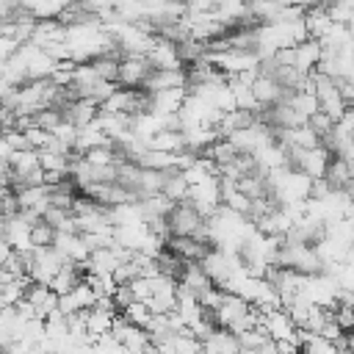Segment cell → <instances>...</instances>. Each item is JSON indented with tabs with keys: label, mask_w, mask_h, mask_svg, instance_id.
Masks as SVG:
<instances>
[{
	"label": "cell",
	"mask_w": 354,
	"mask_h": 354,
	"mask_svg": "<svg viewBox=\"0 0 354 354\" xmlns=\"http://www.w3.org/2000/svg\"><path fill=\"white\" fill-rule=\"evenodd\" d=\"M260 326L266 329V335L271 337V340H296L299 343V326L293 324V318L288 315V310L285 307H277V310H266L263 313V321H260Z\"/></svg>",
	"instance_id": "3957f363"
},
{
	"label": "cell",
	"mask_w": 354,
	"mask_h": 354,
	"mask_svg": "<svg viewBox=\"0 0 354 354\" xmlns=\"http://www.w3.org/2000/svg\"><path fill=\"white\" fill-rule=\"evenodd\" d=\"M348 111H351V116H354V105H351V108H348Z\"/></svg>",
	"instance_id": "f35d334b"
},
{
	"label": "cell",
	"mask_w": 354,
	"mask_h": 354,
	"mask_svg": "<svg viewBox=\"0 0 354 354\" xmlns=\"http://www.w3.org/2000/svg\"><path fill=\"white\" fill-rule=\"evenodd\" d=\"M11 254H14V249H11V243H8L6 238H3V241H0V266H6Z\"/></svg>",
	"instance_id": "e575fe53"
},
{
	"label": "cell",
	"mask_w": 354,
	"mask_h": 354,
	"mask_svg": "<svg viewBox=\"0 0 354 354\" xmlns=\"http://www.w3.org/2000/svg\"><path fill=\"white\" fill-rule=\"evenodd\" d=\"M177 285L180 288H185V290H191L194 296H199L202 290H207L213 282L207 279V274L202 271V266L199 263H185L183 266V271H180V277H177Z\"/></svg>",
	"instance_id": "ffe728a7"
},
{
	"label": "cell",
	"mask_w": 354,
	"mask_h": 354,
	"mask_svg": "<svg viewBox=\"0 0 354 354\" xmlns=\"http://www.w3.org/2000/svg\"><path fill=\"white\" fill-rule=\"evenodd\" d=\"M116 310H105V307H91V310H86V329H88V335H91V340H97V337H102V335H108L111 329H113V321H116Z\"/></svg>",
	"instance_id": "ac0fdd59"
},
{
	"label": "cell",
	"mask_w": 354,
	"mask_h": 354,
	"mask_svg": "<svg viewBox=\"0 0 354 354\" xmlns=\"http://www.w3.org/2000/svg\"><path fill=\"white\" fill-rule=\"evenodd\" d=\"M147 61H149L152 69H185L177 44L166 41V39H158V36H155V44L147 53Z\"/></svg>",
	"instance_id": "52a82bcc"
},
{
	"label": "cell",
	"mask_w": 354,
	"mask_h": 354,
	"mask_svg": "<svg viewBox=\"0 0 354 354\" xmlns=\"http://www.w3.org/2000/svg\"><path fill=\"white\" fill-rule=\"evenodd\" d=\"M11 158V147L6 144V138H3V133H0V160H8Z\"/></svg>",
	"instance_id": "d590c367"
},
{
	"label": "cell",
	"mask_w": 354,
	"mask_h": 354,
	"mask_svg": "<svg viewBox=\"0 0 354 354\" xmlns=\"http://www.w3.org/2000/svg\"><path fill=\"white\" fill-rule=\"evenodd\" d=\"M147 235H149L147 221H141V224H119V227H113L116 246H122V249H127V252H138Z\"/></svg>",
	"instance_id": "e0dca14e"
},
{
	"label": "cell",
	"mask_w": 354,
	"mask_h": 354,
	"mask_svg": "<svg viewBox=\"0 0 354 354\" xmlns=\"http://www.w3.org/2000/svg\"><path fill=\"white\" fill-rule=\"evenodd\" d=\"M111 335L130 351V354H136V351H144V348H149L152 346V340H149V332L147 329H141V326H133L124 315H116V321H113V329H111Z\"/></svg>",
	"instance_id": "277c9868"
},
{
	"label": "cell",
	"mask_w": 354,
	"mask_h": 354,
	"mask_svg": "<svg viewBox=\"0 0 354 354\" xmlns=\"http://www.w3.org/2000/svg\"><path fill=\"white\" fill-rule=\"evenodd\" d=\"M299 348H301V354H337L340 351L332 340L313 335V332H301V329H299Z\"/></svg>",
	"instance_id": "cb8c5ba5"
},
{
	"label": "cell",
	"mask_w": 354,
	"mask_h": 354,
	"mask_svg": "<svg viewBox=\"0 0 354 354\" xmlns=\"http://www.w3.org/2000/svg\"><path fill=\"white\" fill-rule=\"evenodd\" d=\"M3 138H6V144L11 147V152H25V149H30V147H28L25 133H22V130H17V127L3 130Z\"/></svg>",
	"instance_id": "4dcf8cb0"
},
{
	"label": "cell",
	"mask_w": 354,
	"mask_h": 354,
	"mask_svg": "<svg viewBox=\"0 0 354 354\" xmlns=\"http://www.w3.org/2000/svg\"><path fill=\"white\" fill-rule=\"evenodd\" d=\"M169 221V238L171 235H194V238H202V241H210V232H207V218L185 199V202H177L171 207V213L166 216Z\"/></svg>",
	"instance_id": "6da1fadb"
},
{
	"label": "cell",
	"mask_w": 354,
	"mask_h": 354,
	"mask_svg": "<svg viewBox=\"0 0 354 354\" xmlns=\"http://www.w3.org/2000/svg\"><path fill=\"white\" fill-rule=\"evenodd\" d=\"M202 354H241L238 337L230 329H213L205 340H202Z\"/></svg>",
	"instance_id": "5bb4252c"
},
{
	"label": "cell",
	"mask_w": 354,
	"mask_h": 354,
	"mask_svg": "<svg viewBox=\"0 0 354 354\" xmlns=\"http://www.w3.org/2000/svg\"><path fill=\"white\" fill-rule=\"evenodd\" d=\"M3 191H6V188H3V185H0V196H3Z\"/></svg>",
	"instance_id": "ab89813d"
},
{
	"label": "cell",
	"mask_w": 354,
	"mask_h": 354,
	"mask_svg": "<svg viewBox=\"0 0 354 354\" xmlns=\"http://www.w3.org/2000/svg\"><path fill=\"white\" fill-rule=\"evenodd\" d=\"M348 348H351V351H354V329H351V332H348Z\"/></svg>",
	"instance_id": "8d00e7d4"
},
{
	"label": "cell",
	"mask_w": 354,
	"mask_h": 354,
	"mask_svg": "<svg viewBox=\"0 0 354 354\" xmlns=\"http://www.w3.org/2000/svg\"><path fill=\"white\" fill-rule=\"evenodd\" d=\"M0 77H3V64H0Z\"/></svg>",
	"instance_id": "60d3db41"
},
{
	"label": "cell",
	"mask_w": 354,
	"mask_h": 354,
	"mask_svg": "<svg viewBox=\"0 0 354 354\" xmlns=\"http://www.w3.org/2000/svg\"><path fill=\"white\" fill-rule=\"evenodd\" d=\"M282 3L290 6V8H299V11H310V8L318 6V0H282Z\"/></svg>",
	"instance_id": "836d02e7"
},
{
	"label": "cell",
	"mask_w": 354,
	"mask_h": 354,
	"mask_svg": "<svg viewBox=\"0 0 354 354\" xmlns=\"http://www.w3.org/2000/svg\"><path fill=\"white\" fill-rule=\"evenodd\" d=\"M61 113H64V119H66L69 124H75V127L80 130V127H86V124H91V122L97 119L100 105L91 102V100H69V102H64Z\"/></svg>",
	"instance_id": "7c38bea8"
},
{
	"label": "cell",
	"mask_w": 354,
	"mask_h": 354,
	"mask_svg": "<svg viewBox=\"0 0 354 354\" xmlns=\"http://www.w3.org/2000/svg\"><path fill=\"white\" fill-rule=\"evenodd\" d=\"M119 55H100V58H94V61H88L91 66H94V72H97V77L100 80H111V83H116L119 80Z\"/></svg>",
	"instance_id": "d4e9b609"
},
{
	"label": "cell",
	"mask_w": 354,
	"mask_h": 354,
	"mask_svg": "<svg viewBox=\"0 0 354 354\" xmlns=\"http://www.w3.org/2000/svg\"><path fill=\"white\" fill-rule=\"evenodd\" d=\"M332 318H335V324H337L346 335L354 329V310H351V307H335V310H332Z\"/></svg>",
	"instance_id": "1f68e13d"
},
{
	"label": "cell",
	"mask_w": 354,
	"mask_h": 354,
	"mask_svg": "<svg viewBox=\"0 0 354 354\" xmlns=\"http://www.w3.org/2000/svg\"><path fill=\"white\" fill-rule=\"evenodd\" d=\"M55 235H58V230L50 227L44 218L30 227V243H33V249H47V246H53V243H55Z\"/></svg>",
	"instance_id": "484cf974"
},
{
	"label": "cell",
	"mask_w": 354,
	"mask_h": 354,
	"mask_svg": "<svg viewBox=\"0 0 354 354\" xmlns=\"http://www.w3.org/2000/svg\"><path fill=\"white\" fill-rule=\"evenodd\" d=\"M304 124H307V127H310V130H313V133H315L321 141H324V138H326V136L335 130V119H332L329 113H324V111H315V113H310Z\"/></svg>",
	"instance_id": "83f0119b"
},
{
	"label": "cell",
	"mask_w": 354,
	"mask_h": 354,
	"mask_svg": "<svg viewBox=\"0 0 354 354\" xmlns=\"http://www.w3.org/2000/svg\"><path fill=\"white\" fill-rule=\"evenodd\" d=\"M160 194L169 196L171 202H185L188 194H191V185H188V180L183 177V171L171 169V171H166V183H163V191H160Z\"/></svg>",
	"instance_id": "603a6c76"
},
{
	"label": "cell",
	"mask_w": 354,
	"mask_h": 354,
	"mask_svg": "<svg viewBox=\"0 0 354 354\" xmlns=\"http://www.w3.org/2000/svg\"><path fill=\"white\" fill-rule=\"evenodd\" d=\"M257 119H260V116H257L254 111H241V108H235V111H230V113H224V116L218 119L216 130H218L221 138H230L232 133H241V130L252 127Z\"/></svg>",
	"instance_id": "9a60e30c"
},
{
	"label": "cell",
	"mask_w": 354,
	"mask_h": 354,
	"mask_svg": "<svg viewBox=\"0 0 354 354\" xmlns=\"http://www.w3.org/2000/svg\"><path fill=\"white\" fill-rule=\"evenodd\" d=\"M166 246H169L180 260H185V263H199V260L213 249L210 241H202V238H194V235H171V238L166 241Z\"/></svg>",
	"instance_id": "8992f818"
},
{
	"label": "cell",
	"mask_w": 354,
	"mask_h": 354,
	"mask_svg": "<svg viewBox=\"0 0 354 354\" xmlns=\"http://www.w3.org/2000/svg\"><path fill=\"white\" fill-rule=\"evenodd\" d=\"M202 155H205V158H210V160H213V163L221 169V166L235 163V160H238L243 152H238V147H235L230 138H218V141H216V144H210V147H207Z\"/></svg>",
	"instance_id": "44dd1931"
},
{
	"label": "cell",
	"mask_w": 354,
	"mask_h": 354,
	"mask_svg": "<svg viewBox=\"0 0 354 354\" xmlns=\"http://www.w3.org/2000/svg\"><path fill=\"white\" fill-rule=\"evenodd\" d=\"M321 55H324L321 41L307 39V41H301V44L293 47V66H296L301 75H313V72L318 69V64H321Z\"/></svg>",
	"instance_id": "8fae6325"
},
{
	"label": "cell",
	"mask_w": 354,
	"mask_h": 354,
	"mask_svg": "<svg viewBox=\"0 0 354 354\" xmlns=\"http://www.w3.org/2000/svg\"><path fill=\"white\" fill-rule=\"evenodd\" d=\"M25 301L36 310V315H39L41 321L50 318V315L58 310V293H55L50 285H41V282H30V285H28Z\"/></svg>",
	"instance_id": "ba28073f"
},
{
	"label": "cell",
	"mask_w": 354,
	"mask_h": 354,
	"mask_svg": "<svg viewBox=\"0 0 354 354\" xmlns=\"http://www.w3.org/2000/svg\"><path fill=\"white\" fill-rule=\"evenodd\" d=\"M25 133V138H28V147L30 149H47L50 147V141H53V133H47V130H41V127H28V130H22Z\"/></svg>",
	"instance_id": "f546056e"
},
{
	"label": "cell",
	"mask_w": 354,
	"mask_h": 354,
	"mask_svg": "<svg viewBox=\"0 0 354 354\" xmlns=\"http://www.w3.org/2000/svg\"><path fill=\"white\" fill-rule=\"evenodd\" d=\"M185 97H188V88H166V91H155V94H152V113H160V116L180 113Z\"/></svg>",
	"instance_id": "2e32d148"
},
{
	"label": "cell",
	"mask_w": 354,
	"mask_h": 354,
	"mask_svg": "<svg viewBox=\"0 0 354 354\" xmlns=\"http://www.w3.org/2000/svg\"><path fill=\"white\" fill-rule=\"evenodd\" d=\"M0 241H3V218H0Z\"/></svg>",
	"instance_id": "74e56055"
},
{
	"label": "cell",
	"mask_w": 354,
	"mask_h": 354,
	"mask_svg": "<svg viewBox=\"0 0 354 354\" xmlns=\"http://www.w3.org/2000/svg\"><path fill=\"white\" fill-rule=\"evenodd\" d=\"M188 86V72L185 69H152L149 77L144 80V91H166V88H185Z\"/></svg>",
	"instance_id": "9c48e42d"
},
{
	"label": "cell",
	"mask_w": 354,
	"mask_h": 354,
	"mask_svg": "<svg viewBox=\"0 0 354 354\" xmlns=\"http://www.w3.org/2000/svg\"><path fill=\"white\" fill-rule=\"evenodd\" d=\"M149 72H152V66H149L147 55H124L119 61V80L116 83L122 88H141L144 80L149 77Z\"/></svg>",
	"instance_id": "5b68a950"
},
{
	"label": "cell",
	"mask_w": 354,
	"mask_h": 354,
	"mask_svg": "<svg viewBox=\"0 0 354 354\" xmlns=\"http://www.w3.org/2000/svg\"><path fill=\"white\" fill-rule=\"evenodd\" d=\"M58 41H66V25L58 22V19H39L36 28H33L30 44L47 50L50 44H58Z\"/></svg>",
	"instance_id": "4fadbf2b"
},
{
	"label": "cell",
	"mask_w": 354,
	"mask_h": 354,
	"mask_svg": "<svg viewBox=\"0 0 354 354\" xmlns=\"http://www.w3.org/2000/svg\"><path fill=\"white\" fill-rule=\"evenodd\" d=\"M252 94H254V100H257L260 108L277 105V102H282V100L288 97V91L277 83V77L263 75V72H257V77H254V83H252Z\"/></svg>",
	"instance_id": "30bf717a"
},
{
	"label": "cell",
	"mask_w": 354,
	"mask_h": 354,
	"mask_svg": "<svg viewBox=\"0 0 354 354\" xmlns=\"http://www.w3.org/2000/svg\"><path fill=\"white\" fill-rule=\"evenodd\" d=\"M86 354H130V351H127V348H124V346H122V343L108 332V335L97 337V340L86 348Z\"/></svg>",
	"instance_id": "4316f807"
},
{
	"label": "cell",
	"mask_w": 354,
	"mask_h": 354,
	"mask_svg": "<svg viewBox=\"0 0 354 354\" xmlns=\"http://www.w3.org/2000/svg\"><path fill=\"white\" fill-rule=\"evenodd\" d=\"M147 149L177 155L180 149H185V141H183V133H180V130H160V133H155V136L147 141Z\"/></svg>",
	"instance_id": "7402d4cb"
},
{
	"label": "cell",
	"mask_w": 354,
	"mask_h": 354,
	"mask_svg": "<svg viewBox=\"0 0 354 354\" xmlns=\"http://www.w3.org/2000/svg\"><path fill=\"white\" fill-rule=\"evenodd\" d=\"M122 315H124V318H127L133 326H141V329H147L155 313H152V310H149L144 301H133L127 310H122Z\"/></svg>",
	"instance_id": "f1b7e54d"
},
{
	"label": "cell",
	"mask_w": 354,
	"mask_h": 354,
	"mask_svg": "<svg viewBox=\"0 0 354 354\" xmlns=\"http://www.w3.org/2000/svg\"><path fill=\"white\" fill-rule=\"evenodd\" d=\"M133 301H136V296H133L130 285H119V288H116V293H113V304H116V310L122 313V310H127Z\"/></svg>",
	"instance_id": "d6a6232c"
},
{
	"label": "cell",
	"mask_w": 354,
	"mask_h": 354,
	"mask_svg": "<svg viewBox=\"0 0 354 354\" xmlns=\"http://www.w3.org/2000/svg\"><path fill=\"white\" fill-rule=\"evenodd\" d=\"M64 263H66V260H64L53 246H47V249H33V252L28 254V277H30V282L50 285L53 277L61 271Z\"/></svg>",
	"instance_id": "7a4b0ae2"
},
{
	"label": "cell",
	"mask_w": 354,
	"mask_h": 354,
	"mask_svg": "<svg viewBox=\"0 0 354 354\" xmlns=\"http://www.w3.org/2000/svg\"><path fill=\"white\" fill-rule=\"evenodd\" d=\"M332 17H329V11H326V6H315V8H310L307 14H304V28H307V36L310 39H315V41H321L329 30H332Z\"/></svg>",
	"instance_id": "d6986e66"
}]
</instances>
